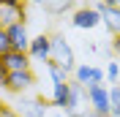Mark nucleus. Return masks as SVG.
<instances>
[{
	"instance_id": "bb28decb",
	"label": "nucleus",
	"mask_w": 120,
	"mask_h": 117,
	"mask_svg": "<svg viewBox=\"0 0 120 117\" xmlns=\"http://www.w3.org/2000/svg\"><path fill=\"white\" fill-rule=\"evenodd\" d=\"M55 117H63V114H55Z\"/></svg>"
},
{
	"instance_id": "9d476101",
	"label": "nucleus",
	"mask_w": 120,
	"mask_h": 117,
	"mask_svg": "<svg viewBox=\"0 0 120 117\" xmlns=\"http://www.w3.org/2000/svg\"><path fill=\"white\" fill-rule=\"evenodd\" d=\"M104 71L96 66H87V63H82V66L74 68V82H79L82 87H87V84H96V82H104Z\"/></svg>"
},
{
	"instance_id": "f257e3e1",
	"label": "nucleus",
	"mask_w": 120,
	"mask_h": 117,
	"mask_svg": "<svg viewBox=\"0 0 120 117\" xmlns=\"http://www.w3.org/2000/svg\"><path fill=\"white\" fill-rule=\"evenodd\" d=\"M49 63H55L66 76H68V73H74V68H76L74 49H71V44H68V38L63 36V33L52 36V57H49Z\"/></svg>"
},
{
	"instance_id": "f3484780",
	"label": "nucleus",
	"mask_w": 120,
	"mask_h": 117,
	"mask_svg": "<svg viewBox=\"0 0 120 117\" xmlns=\"http://www.w3.org/2000/svg\"><path fill=\"white\" fill-rule=\"evenodd\" d=\"M104 76H106V79H109V82H112V84H115V82H117V76H120V66H117V63H115V60H109V66H106Z\"/></svg>"
},
{
	"instance_id": "0eeeda50",
	"label": "nucleus",
	"mask_w": 120,
	"mask_h": 117,
	"mask_svg": "<svg viewBox=\"0 0 120 117\" xmlns=\"http://www.w3.org/2000/svg\"><path fill=\"white\" fill-rule=\"evenodd\" d=\"M6 36H8V44H11L14 52H27L30 38H33L27 33V25L25 22H16V25H11V27H6Z\"/></svg>"
},
{
	"instance_id": "5701e85b",
	"label": "nucleus",
	"mask_w": 120,
	"mask_h": 117,
	"mask_svg": "<svg viewBox=\"0 0 120 117\" xmlns=\"http://www.w3.org/2000/svg\"><path fill=\"white\" fill-rule=\"evenodd\" d=\"M25 0H0V6H22Z\"/></svg>"
},
{
	"instance_id": "4468645a",
	"label": "nucleus",
	"mask_w": 120,
	"mask_h": 117,
	"mask_svg": "<svg viewBox=\"0 0 120 117\" xmlns=\"http://www.w3.org/2000/svg\"><path fill=\"white\" fill-rule=\"evenodd\" d=\"M74 3H76V0H46L44 8L49 11V14H66V11L74 8Z\"/></svg>"
},
{
	"instance_id": "2eb2a0df",
	"label": "nucleus",
	"mask_w": 120,
	"mask_h": 117,
	"mask_svg": "<svg viewBox=\"0 0 120 117\" xmlns=\"http://www.w3.org/2000/svg\"><path fill=\"white\" fill-rule=\"evenodd\" d=\"M109 117H120V84L109 87Z\"/></svg>"
},
{
	"instance_id": "393cba45",
	"label": "nucleus",
	"mask_w": 120,
	"mask_h": 117,
	"mask_svg": "<svg viewBox=\"0 0 120 117\" xmlns=\"http://www.w3.org/2000/svg\"><path fill=\"white\" fill-rule=\"evenodd\" d=\"M0 30H6V27H3V22H0Z\"/></svg>"
},
{
	"instance_id": "ddd939ff",
	"label": "nucleus",
	"mask_w": 120,
	"mask_h": 117,
	"mask_svg": "<svg viewBox=\"0 0 120 117\" xmlns=\"http://www.w3.org/2000/svg\"><path fill=\"white\" fill-rule=\"evenodd\" d=\"M68 90H71V82H55L52 84V95H49V103L57 106V109H63L66 101H68Z\"/></svg>"
},
{
	"instance_id": "a211bd4d",
	"label": "nucleus",
	"mask_w": 120,
	"mask_h": 117,
	"mask_svg": "<svg viewBox=\"0 0 120 117\" xmlns=\"http://www.w3.org/2000/svg\"><path fill=\"white\" fill-rule=\"evenodd\" d=\"M8 52H11V44H8V36H6V30H0V57H6Z\"/></svg>"
},
{
	"instance_id": "aec40b11",
	"label": "nucleus",
	"mask_w": 120,
	"mask_h": 117,
	"mask_svg": "<svg viewBox=\"0 0 120 117\" xmlns=\"http://www.w3.org/2000/svg\"><path fill=\"white\" fill-rule=\"evenodd\" d=\"M6 76H8V71L3 66V60H0V90H6Z\"/></svg>"
},
{
	"instance_id": "dca6fc26",
	"label": "nucleus",
	"mask_w": 120,
	"mask_h": 117,
	"mask_svg": "<svg viewBox=\"0 0 120 117\" xmlns=\"http://www.w3.org/2000/svg\"><path fill=\"white\" fill-rule=\"evenodd\" d=\"M46 71H49V79H52V84H55V82H68V76L60 71L55 63H46Z\"/></svg>"
},
{
	"instance_id": "f03ea898",
	"label": "nucleus",
	"mask_w": 120,
	"mask_h": 117,
	"mask_svg": "<svg viewBox=\"0 0 120 117\" xmlns=\"http://www.w3.org/2000/svg\"><path fill=\"white\" fill-rule=\"evenodd\" d=\"M36 87V73H33V68L30 71H14L6 76V90L14 95H27L30 90Z\"/></svg>"
},
{
	"instance_id": "6e6552de",
	"label": "nucleus",
	"mask_w": 120,
	"mask_h": 117,
	"mask_svg": "<svg viewBox=\"0 0 120 117\" xmlns=\"http://www.w3.org/2000/svg\"><path fill=\"white\" fill-rule=\"evenodd\" d=\"M93 8L101 14V25H104L112 36H120V6H104V3L98 0Z\"/></svg>"
},
{
	"instance_id": "9b49d317",
	"label": "nucleus",
	"mask_w": 120,
	"mask_h": 117,
	"mask_svg": "<svg viewBox=\"0 0 120 117\" xmlns=\"http://www.w3.org/2000/svg\"><path fill=\"white\" fill-rule=\"evenodd\" d=\"M3 60V66H6V71L8 73H14V71H30L33 68V60H30V55L27 52H8L6 57H0Z\"/></svg>"
},
{
	"instance_id": "f8f14e48",
	"label": "nucleus",
	"mask_w": 120,
	"mask_h": 117,
	"mask_svg": "<svg viewBox=\"0 0 120 117\" xmlns=\"http://www.w3.org/2000/svg\"><path fill=\"white\" fill-rule=\"evenodd\" d=\"M25 19H27L25 3L22 6H0V22H3V27H11L16 22H25Z\"/></svg>"
},
{
	"instance_id": "423d86ee",
	"label": "nucleus",
	"mask_w": 120,
	"mask_h": 117,
	"mask_svg": "<svg viewBox=\"0 0 120 117\" xmlns=\"http://www.w3.org/2000/svg\"><path fill=\"white\" fill-rule=\"evenodd\" d=\"M87 103V93H85V87L79 84V82H71V90H68V101L66 106H63V112H66L68 117H79L82 114V106Z\"/></svg>"
},
{
	"instance_id": "b1692460",
	"label": "nucleus",
	"mask_w": 120,
	"mask_h": 117,
	"mask_svg": "<svg viewBox=\"0 0 120 117\" xmlns=\"http://www.w3.org/2000/svg\"><path fill=\"white\" fill-rule=\"evenodd\" d=\"M27 3H33V6H44L46 0H27Z\"/></svg>"
},
{
	"instance_id": "1a4fd4ad",
	"label": "nucleus",
	"mask_w": 120,
	"mask_h": 117,
	"mask_svg": "<svg viewBox=\"0 0 120 117\" xmlns=\"http://www.w3.org/2000/svg\"><path fill=\"white\" fill-rule=\"evenodd\" d=\"M71 25L79 30H93L101 25V14H98L93 6H85V8H76L74 16H71Z\"/></svg>"
},
{
	"instance_id": "a878e982",
	"label": "nucleus",
	"mask_w": 120,
	"mask_h": 117,
	"mask_svg": "<svg viewBox=\"0 0 120 117\" xmlns=\"http://www.w3.org/2000/svg\"><path fill=\"white\" fill-rule=\"evenodd\" d=\"M115 3H117V6H120V0H115Z\"/></svg>"
},
{
	"instance_id": "6ab92c4d",
	"label": "nucleus",
	"mask_w": 120,
	"mask_h": 117,
	"mask_svg": "<svg viewBox=\"0 0 120 117\" xmlns=\"http://www.w3.org/2000/svg\"><path fill=\"white\" fill-rule=\"evenodd\" d=\"M0 117H19V114H16V109H11V106H6V103H0Z\"/></svg>"
},
{
	"instance_id": "20e7f679",
	"label": "nucleus",
	"mask_w": 120,
	"mask_h": 117,
	"mask_svg": "<svg viewBox=\"0 0 120 117\" xmlns=\"http://www.w3.org/2000/svg\"><path fill=\"white\" fill-rule=\"evenodd\" d=\"M27 55L33 63H49V57H52V36H46V33H41V36H33L30 38V46H27Z\"/></svg>"
},
{
	"instance_id": "4be33fe9",
	"label": "nucleus",
	"mask_w": 120,
	"mask_h": 117,
	"mask_svg": "<svg viewBox=\"0 0 120 117\" xmlns=\"http://www.w3.org/2000/svg\"><path fill=\"white\" fill-rule=\"evenodd\" d=\"M79 117H109V114H98V112H93V109H87V112H82Z\"/></svg>"
},
{
	"instance_id": "39448f33",
	"label": "nucleus",
	"mask_w": 120,
	"mask_h": 117,
	"mask_svg": "<svg viewBox=\"0 0 120 117\" xmlns=\"http://www.w3.org/2000/svg\"><path fill=\"white\" fill-rule=\"evenodd\" d=\"M85 93H87V103H90L93 112H98V114H109V90L104 87V82L87 84Z\"/></svg>"
},
{
	"instance_id": "7ed1b4c3",
	"label": "nucleus",
	"mask_w": 120,
	"mask_h": 117,
	"mask_svg": "<svg viewBox=\"0 0 120 117\" xmlns=\"http://www.w3.org/2000/svg\"><path fill=\"white\" fill-rule=\"evenodd\" d=\"M16 114L19 117H46L49 114V103L44 98H38V95H19Z\"/></svg>"
},
{
	"instance_id": "412c9836",
	"label": "nucleus",
	"mask_w": 120,
	"mask_h": 117,
	"mask_svg": "<svg viewBox=\"0 0 120 117\" xmlns=\"http://www.w3.org/2000/svg\"><path fill=\"white\" fill-rule=\"evenodd\" d=\"M112 52L120 57V36H112Z\"/></svg>"
}]
</instances>
